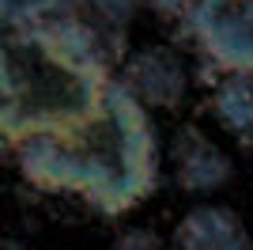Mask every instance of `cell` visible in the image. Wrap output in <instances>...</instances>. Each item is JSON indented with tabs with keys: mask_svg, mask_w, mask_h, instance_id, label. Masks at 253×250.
I'll return each instance as SVG.
<instances>
[{
	"mask_svg": "<svg viewBox=\"0 0 253 250\" xmlns=\"http://www.w3.org/2000/svg\"><path fill=\"white\" fill-rule=\"evenodd\" d=\"M114 76L95 42L76 27H8L0 50V129L15 148L31 136L57 133L84 122Z\"/></svg>",
	"mask_w": 253,
	"mask_h": 250,
	"instance_id": "obj_2",
	"label": "cell"
},
{
	"mask_svg": "<svg viewBox=\"0 0 253 250\" xmlns=\"http://www.w3.org/2000/svg\"><path fill=\"white\" fill-rule=\"evenodd\" d=\"M19 175L45 193H68L102 216L136 208L159 186V133L125 80H114L84 122L8 148Z\"/></svg>",
	"mask_w": 253,
	"mask_h": 250,
	"instance_id": "obj_1",
	"label": "cell"
},
{
	"mask_svg": "<svg viewBox=\"0 0 253 250\" xmlns=\"http://www.w3.org/2000/svg\"><path fill=\"white\" fill-rule=\"evenodd\" d=\"M91 4H95V11L102 15V19H110V23H128L140 0H91Z\"/></svg>",
	"mask_w": 253,
	"mask_h": 250,
	"instance_id": "obj_10",
	"label": "cell"
},
{
	"mask_svg": "<svg viewBox=\"0 0 253 250\" xmlns=\"http://www.w3.org/2000/svg\"><path fill=\"white\" fill-rule=\"evenodd\" d=\"M211 110L234 136L253 140V72H231L211 95Z\"/></svg>",
	"mask_w": 253,
	"mask_h": 250,
	"instance_id": "obj_7",
	"label": "cell"
},
{
	"mask_svg": "<svg viewBox=\"0 0 253 250\" xmlns=\"http://www.w3.org/2000/svg\"><path fill=\"white\" fill-rule=\"evenodd\" d=\"M231 178V159L223 156V148L204 140L201 133H189L185 144H178V186L189 193H211L227 186Z\"/></svg>",
	"mask_w": 253,
	"mask_h": 250,
	"instance_id": "obj_6",
	"label": "cell"
},
{
	"mask_svg": "<svg viewBox=\"0 0 253 250\" xmlns=\"http://www.w3.org/2000/svg\"><path fill=\"white\" fill-rule=\"evenodd\" d=\"M114 250H167V243L148 228H132V231H121L114 239Z\"/></svg>",
	"mask_w": 253,
	"mask_h": 250,
	"instance_id": "obj_9",
	"label": "cell"
},
{
	"mask_svg": "<svg viewBox=\"0 0 253 250\" xmlns=\"http://www.w3.org/2000/svg\"><path fill=\"white\" fill-rule=\"evenodd\" d=\"M125 83L155 110H174L185 95V64L170 46L140 50L125 68Z\"/></svg>",
	"mask_w": 253,
	"mask_h": 250,
	"instance_id": "obj_4",
	"label": "cell"
},
{
	"mask_svg": "<svg viewBox=\"0 0 253 250\" xmlns=\"http://www.w3.org/2000/svg\"><path fill=\"white\" fill-rule=\"evenodd\" d=\"M189 31L227 72H253V0H193Z\"/></svg>",
	"mask_w": 253,
	"mask_h": 250,
	"instance_id": "obj_3",
	"label": "cell"
},
{
	"mask_svg": "<svg viewBox=\"0 0 253 250\" xmlns=\"http://www.w3.org/2000/svg\"><path fill=\"white\" fill-rule=\"evenodd\" d=\"M174 250H253V239L234 208L193 205L174 228Z\"/></svg>",
	"mask_w": 253,
	"mask_h": 250,
	"instance_id": "obj_5",
	"label": "cell"
},
{
	"mask_svg": "<svg viewBox=\"0 0 253 250\" xmlns=\"http://www.w3.org/2000/svg\"><path fill=\"white\" fill-rule=\"evenodd\" d=\"M151 8L163 11V15H178V11H189L193 0H151Z\"/></svg>",
	"mask_w": 253,
	"mask_h": 250,
	"instance_id": "obj_11",
	"label": "cell"
},
{
	"mask_svg": "<svg viewBox=\"0 0 253 250\" xmlns=\"http://www.w3.org/2000/svg\"><path fill=\"white\" fill-rule=\"evenodd\" d=\"M64 0H0V19H4V31L8 27H34V23H45L53 11H61Z\"/></svg>",
	"mask_w": 253,
	"mask_h": 250,
	"instance_id": "obj_8",
	"label": "cell"
}]
</instances>
